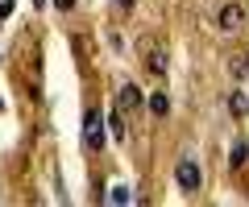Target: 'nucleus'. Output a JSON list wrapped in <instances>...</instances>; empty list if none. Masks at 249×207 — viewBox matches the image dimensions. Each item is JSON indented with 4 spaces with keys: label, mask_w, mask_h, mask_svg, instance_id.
<instances>
[{
    "label": "nucleus",
    "mask_w": 249,
    "mask_h": 207,
    "mask_svg": "<svg viewBox=\"0 0 249 207\" xmlns=\"http://www.w3.org/2000/svg\"><path fill=\"white\" fill-rule=\"evenodd\" d=\"M175 182H178V191H199L204 187V174H199V162L196 158H178V166H175Z\"/></svg>",
    "instance_id": "1"
},
{
    "label": "nucleus",
    "mask_w": 249,
    "mask_h": 207,
    "mask_svg": "<svg viewBox=\"0 0 249 207\" xmlns=\"http://www.w3.org/2000/svg\"><path fill=\"white\" fill-rule=\"evenodd\" d=\"M245 158H249V145H245V141H237V145H232V158H229L232 170H241V166H245Z\"/></svg>",
    "instance_id": "7"
},
{
    "label": "nucleus",
    "mask_w": 249,
    "mask_h": 207,
    "mask_svg": "<svg viewBox=\"0 0 249 207\" xmlns=\"http://www.w3.org/2000/svg\"><path fill=\"white\" fill-rule=\"evenodd\" d=\"M116 99H121V108H124V112H133L137 104H142V91H137L133 83H124V87L116 91Z\"/></svg>",
    "instance_id": "4"
},
{
    "label": "nucleus",
    "mask_w": 249,
    "mask_h": 207,
    "mask_svg": "<svg viewBox=\"0 0 249 207\" xmlns=\"http://www.w3.org/2000/svg\"><path fill=\"white\" fill-rule=\"evenodd\" d=\"M121 4H124V9H129V4H133V0H121Z\"/></svg>",
    "instance_id": "12"
},
{
    "label": "nucleus",
    "mask_w": 249,
    "mask_h": 207,
    "mask_svg": "<svg viewBox=\"0 0 249 207\" xmlns=\"http://www.w3.org/2000/svg\"><path fill=\"white\" fill-rule=\"evenodd\" d=\"M54 4H58V9H71V4H75V0H54Z\"/></svg>",
    "instance_id": "11"
},
{
    "label": "nucleus",
    "mask_w": 249,
    "mask_h": 207,
    "mask_svg": "<svg viewBox=\"0 0 249 207\" xmlns=\"http://www.w3.org/2000/svg\"><path fill=\"white\" fill-rule=\"evenodd\" d=\"M150 71H154V75L166 71V54H162V50H150Z\"/></svg>",
    "instance_id": "8"
},
{
    "label": "nucleus",
    "mask_w": 249,
    "mask_h": 207,
    "mask_svg": "<svg viewBox=\"0 0 249 207\" xmlns=\"http://www.w3.org/2000/svg\"><path fill=\"white\" fill-rule=\"evenodd\" d=\"M229 66H232V75H245V71H249V63H245V54H232V63H229Z\"/></svg>",
    "instance_id": "9"
},
{
    "label": "nucleus",
    "mask_w": 249,
    "mask_h": 207,
    "mask_svg": "<svg viewBox=\"0 0 249 207\" xmlns=\"http://www.w3.org/2000/svg\"><path fill=\"white\" fill-rule=\"evenodd\" d=\"M216 21H220V29H224V33H237V29L245 25V9H241L237 0H229V4H220Z\"/></svg>",
    "instance_id": "2"
},
{
    "label": "nucleus",
    "mask_w": 249,
    "mask_h": 207,
    "mask_svg": "<svg viewBox=\"0 0 249 207\" xmlns=\"http://www.w3.org/2000/svg\"><path fill=\"white\" fill-rule=\"evenodd\" d=\"M104 199H108V203H112V207H121V203H133V191L124 187V182H112Z\"/></svg>",
    "instance_id": "5"
},
{
    "label": "nucleus",
    "mask_w": 249,
    "mask_h": 207,
    "mask_svg": "<svg viewBox=\"0 0 249 207\" xmlns=\"http://www.w3.org/2000/svg\"><path fill=\"white\" fill-rule=\"evenodd\" d=\"M83 145L88 149H100L104 145V120H100V112H88L83 116Z\"/></svg>",
    "instance_id": "3"
},
{
    "label": "nucleus",
    "mask_w": 249,
    "mask_h": 207,
    "mask_svg": "<svg viewBox=\"0 0 249 207\" xmlns=\"http://www.w3.org/2000/svg\"><path fill=\"white\" fill-rule=\"evenodd\" d=\"M229 104H232V112H237V116H241V112H249V99H245V96H232Z\"/></svg>",
    "instance_id": "10"
},
{
    "label": "nucleus",
    "mask_w": 249,
    "mask_h": 207,
    "mask_svg": "<svg viewBox=\"0 0 249 207\" xmlns=\"http://www.w3.org/2000/svg\"><path fill=\"white\" fill-rule=\"evenodd\" d=\"M150 112H154V116H166V112H170V99L162 96V91H154V96H150Z\"/></svg>",
    "instance_id": "6"
}]
</instances>
